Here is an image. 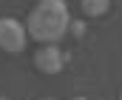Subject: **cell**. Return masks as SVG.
<instances>
[{
    "instance_id": "8",
    "label": "cell",
    "mask_w": 122,
    "mask_h": 100,
    "mask_svg": "<svg viewBox=\"0 0 122 100\" xmlns=\"http://www.w3.org/2000/svg\"><path fill=\"white\" fill-rule=\"evenodd\" d=\"M119 100H122V92H119Z\"/></svg>"
},
{
    "instance_id": "1",
    "label": "cell",
    "mask_w": 122,
    "mask_h": 100,
    "mask_svg": "<svg viewBox=\"0 0 122 100\" xmlns=\"http://www.w3.org/2000/svg\"><path fill=\"white\" fill-rule=\"evenodd\" d=\"M68 26H71V14L65 0H37V6L29 12V20H26L29 37L43 46L62 40L68 34Z\"/></svg>"
},
{
    "instance_id": "3",
    "label": "cell",
    "mask_w": 122,
    "mask_h": 100,
    "mask_svg": "<svg viewBox=\"0 0 122 100\" xmlns=\"http://www.w3.org/2000/svg\"><path fill=\"white\" fill-rule=\"evenodd\" d=\"M34 66L40 69L43 74H57V71H62V66H65V54H62L54 43L40 46L37 54H34Z\"/></svg>"
},
{
    "instance_id": "5",
    "label": "cell",
    "mask_w": 122,
    "mask_h": 100,
    "mask_svg": "<svg viewBox=\"0 0 122 100\" xmlns=\"http://www.w3.org/2000/svg\"><path fill=\"white\" fill-rule=\"evenodd\" d=\"M68 29H74V34H82V29H85V26H82V23H71Z\"/></svg>"
},
{
    "instance_id": "4",
    "label": "cell",
    "mask_w": 122,
    "mask_h": 100,
    "mask_svg": "<svg viewBox=\"0 0 122 100\" xmlns=\"http://www.w3.org/2000/svg\"><path fill=\"white\" fill-rule=\"evenodd\" d=\"M80 3H82V14L88 17H102L111 9V0H80Z\"/></svg>"
},
{
    "instance_id": "2",
    "label": "cell",
    "mask_w": 122,
    "mask_h": 100,
    "mask_svg": "<svg viewBox=\"0 0 122 100\" xmlns=\"http://www.w3.org/2000/svg\"><path fill=\"white\" fill-rule=\"evenodd\" d=\"M26 40H29V32L20 20L14 17H0V49L6 54H20L26 49Z\"/></svg>"
},
{
    "instance_id": "6",
    "label": "cell",
    "mask_w": 122,
    "mask_h": 100,
    "mask_svg": "<svg viewBox=\"0 0 122 100\" xmlns=\"http://www.w3.org/2000/svg\"><path fill=\"white\" fill-rule=\"evenodd\" d=\"M74 100H85V97H74Z\"/></svg>"
},
{
    "instance_id": "7",
    "label": "cell",
    "mask_w": 122,
    "mask_h": 100,
    "mask_svg": "<svg viewBox=\"0 0 122 100\" xmlns=\"http://www.w3.org/2000/svg\"><path fill=\"white\" fill-rule=\"evenodd\" d=\"M0 100H9V97H0Z\"/></svg>"
}]
</instances>
